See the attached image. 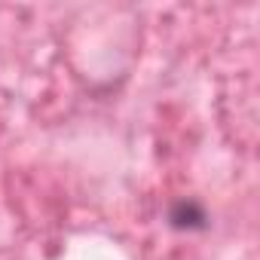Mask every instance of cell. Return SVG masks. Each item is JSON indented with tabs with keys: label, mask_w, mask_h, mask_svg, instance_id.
Returning <instances> with one entry per match:
<instances>
[{
	"label": "cell",
	"mask_w": 260,
	"mask_h": 260,
	"mask_svg": "<svg viewBox=\"0 0 260 260\" xmlns=\"http://www.w3.org/2000/svg\"><path fill=\"white\" fill-rule=\"evenodd\" d=\"M169 226L175 230H205L208 226V214L199 202L193 199H178L169 205Z\"/></svg>",
	"instance_id": "cell-1"
}]
</instances>
